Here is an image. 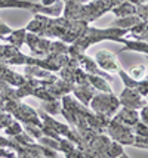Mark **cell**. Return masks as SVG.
I'll return each mask as SVG.
<instances>
[{
	"mask_svg": "<svg viewBox=\"0 0 148 158\" xmlns=\"http://www.w3.org/2000/svg\"><path fill=\"white\" fill-rule=\"evenodd\" d=\"M125 152L123 149V145L117 143V142H111L110 146H108V151H107V158H117L119 155H121Z\"/></svg>",
	"mask_w": 148,
	"mask_h": 158,
	"instance_id": "cell-12",
	"label": "cell"
},
{
	"mask_svg": "<svg viewBox=\"0 0 148 158\" xmlns=\"http://www.w3.org/2000/svg\"><path fill=\"white\" fill-rule=\"evenodd\" d=\"M5 110V99L0 96V111H3Z\"/></svg>",
	"mask_w": 148,
	"mask_h": 158,
	"instance_id": "cell-17",
	"label": "cell"
},
{
	"mask_svg": "<svg viewBox=\"0 0 148 158\" xmlns=\"http://www.w3.org/2000/svg\"><path fill=\"white\" fill-rule=\"evenodd\" d=\"M25 35H27V30L21 28V30H15L11 34L5 37V40L11 43V46H14L16 49H21V46L25 43Z\"/></svg>",
	"mask_w": 148,
	"mask_h": 158,
	"instance_id": "cell-9",
	"label": "cell"
},
{
	"mask_svg": "<svg viewBox=\"0 0 148 158\" xmlns=\"http://www.w3.org/2000/svg\"><path fill=\"white\" fill-rule=\"evenodd\" d=\"M40 110L49 115H57V114H61V110H62V103L59 102V99H55V101H43L42 108Z\"/></svg>",
	"mask_w": 148,
	"mask_h": 158,
	"instance_id": "cell-10",
	"label": "cell"
},
{
	"mask_svg": "<svg viewBox=\"0 0 148 158\" xmlns=\"http://www.w3.org/2000/svg\"><path fill=\"white\" fill-rule=\"evenodd\" d=\"M55 2H58V0H42L40 5H43V6H50V5H53Z\"/></svg>",
	"mask_w": 148,
	"mask_h": 158,
	"instance_id": "cell-16",
	"label": "cell"
},
{
	"mask_svg": "<svg viewBox=\"0 0 148 158\" xmlns=\"http://www.w3.org/2000/svg\"><path fill=\"white\" fill-rule=\"evenodd\" d=\"M95 62L99 68L105 73H117L119 71V64L116 61V55L111 53L110 50H99L96 53Z\"/></svg>",
	"mask_w": 148,
	"mask_h": 158,
	"instance_id": "cell-4",
	"label": "cell"
},
{
	"mask_svg": "<svg viewBox=\"0 0 148 158\" xmlns=\"http://www.w3.org/2000/svg\"><path fill=\"white\" fill-rule=\"evenodd\" d=\"M139 121L144 123L145 126H148V105L142 106L141 108V112H139Z\"/></svg>",
	"mask_w": 148,
	"mask_h": 158,
	"instance_id": "cell-15",
	"label": "cell"
},
{
	"mask_svg": "<svg viewBox=\"0 0 148 158\" xmlns=\"http://www.w3.org/2000/svg\"><path fill=\"white\" fill-rule=\"evenodd\" d=\"M113 120L116 121H119V123L125 124L127 127H132L133 129V126L138 121H139V112L136 110H129V108H121L116 112V115L113 117Z\"/></svg>",
	"mask_w": 148,
	"mask_h": 158,
	"instance_id": "cell-6",
	"label": "cell"
},
{
	"mask_svg": "<svg viewBox=\"0 0 148 158\" xmlns=\"http://www.w3.org/2000/svg\"><path fill=\"white\" fill-rule=\"evenodd\" d=\"M71 93L74 95V98H77V101L83 105H89V102L92 101V98L96 95V89L92 86L91 83L87 84H77V86H73Z\"/></svg>",
	"mask_w": 148,
	"mask_h": 158,
	"instance_id": "cell-5",
	"label": "cell"
},
{
	"mask_svg": "<svg viewBox=\"0 0 148 158\" xmlns=\"http://www.w3.org/2000/svg\"><path fill=\"white\" fill-rule=\"evenodd\" d=\"M129 76L135 78L136 81H142L148 77V68L145 65H136V67L129 69Z\"/></svg>",
	"mask_w": 148,
	"mask_h": 158,
	"instance_id": "cell-11",
	"label": "cell"
},
{
	"mask_svg": "<svg viewBox=\"0 0 148 158\" xmlns=\"http://www.w3.org/2000/svg\"><path fill=\"white\" fill-rule=\"evenodd\" d=\"M117 158H130V157L127 155L126 152H123V154H121V155H119V157H117Z\"/></svg>",
	"mask_w": 148,
	"mask_h": 158,
	"instance_id": "cell-18",
	"label": "cell"
},
{
	"mask_svg": "<svg viewBox=\"0 0 148 158\" xmlns=\"http://www.w3.org/2000/svg\"><path fill=\"white\" fill-rule=\"evenodd\" d=\"M87 80H89V83L95 89L101 90L102 93H111L113 92L111 87H110V84H108V80L104 78V77L96 76V74H87Z\"/></svg>",
	"mask_w": 148,
	"mask_h": 158,
	"instance_id": "cell-8",
	"label": "cell"
},
{
	"mask_svg": "<svg viewBox=\"0 0 148 158\" xmlns=\"http://www.w3.org/2000/svg\"><path fill=\"white\" fill-rule=\"evenodd\" d=\"M91 110L98 114V115H104L107 118H113L116 115V112L120 108V101L117 96H114V93H99L92 98V101L89 102Z\"/></svg>",
	"mask_w": 148,
	"mask_h": 158,
	"instance_id": "cell-1",
	"label": "cell"
},
{
	"mask_svg": "<svg viewBox=\"0 0 148 158\" xmlns=\"http://www.w3.org/2000/svg\"><path fill=\"white\" fill-rule=\"evenodd\" d=\"M113 14L117 16V18H123V16H130V15H136V5H132L130 2H120L117 5H114L111 7Z\"/></svg>",
	"mask_w": 148,
	"mask_h": 158,
	"instance_id": "cell-7",
	"label": "cell"
},
{
	"mask_svg": "<svg viewBox=\"0 0 148 158\" xmlns=\"http://www.w3.org/2000/svg\"><path fill=\"white\" fill-rule=\"evenodd\" d=\"M105 130L108 133V136L113 139L114 142H117L120 145H133L135 133L132 127H127V126L111 118Z\"/></svg>",
	"mask_w": 148,
	"mask_h": 158,
	"instance_id": "cell-2",
	"label": "cell"
},
{
	"mask_svg": "<svg viewBox=\"0 0 148 158\" xmlns=\"http://www.w3.org/2000/svg\"><path fill=\"white\" fill-rule=\"evenodd\" d=\"M120 105H123V108H129V110H141L142 106L148 105L147 98L142 96L136 89H130V87H125V90L120 93Z\"/></svg>",
	"mask_w": 148,
	"mask_h": 158,
	"instance_id": "cell-3",
	"label": "cell"
},
{
	"mask_svg": "<svg viewBox=\"0 0 148 158\" xmlns=\"http://www.w3.org/2000/svg\"><path fill=\"white\" fill-rule=\"evenodd\" d=\"M21 131H22V127H21V124L18 123V120H14L9 126L5 127V133H6L9 138H15V136L19 135Z\"/></svg>",
	"mask_w": 148,
	"mask_h": 158,
	"instance_id": "cell-13",
	"label": "cell"
},
{
	"mask_svg": "<svg viewBox=\"0 0 148 158\" xmlns=\"http://www.w3.org/2000/svg\"><path fill=\"white\" fill-rule=\"evenodd\" d=\"M117 73H119L120 78L123 80V83H125V86H126V87H130V89H136V86H138V81H136L135 78H132V77L129 76V73H125L123 69H119Z\"/></svg>",
	"mask_w": 148,
	"mask_h": 158,
	"instance_id": "cell-14",
	"label": "cell"
}]
</instances>
